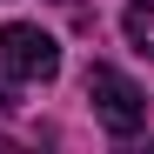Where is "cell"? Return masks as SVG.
<instances>
[{
    "mask_svg": "<svg viewBox=\"0 0 154 154\" xmlns=\"http://www.w3.org/2000/svg\"><path fill=\"white\" fill-rule=\"evenodd\" d=\"M87 100H94L100 127H107V134H121V141L147 127V94L127 81L121 67H94V74H87Z\"/></svg>",
    "mask_w": 154,
    "mask_h": 154,
    "instance_id": "1",
    "label": "cell"
},
{
    "mask_svg": "<svg viewBox=\"0 0 154 154\" xmlns=\"http://www.w3.org/2000/svg\"><path fill=\"white\" fill-rule=\"evenodd\" d=\"M0 67L14 81H54L60 74V40L47 27H34V20H7L0 27Z\"/></svg>",
    "mask_w": 154,
    "mask_h": 154,
    "instance_id": "2",
    "label": "cell"
},
{
    "mask_svg": "<svg viewBox=\"0 0 154 154\" xmlns=\"http://www.w3.org/2000/svg\"><path fill=\"white\" fill-rule=\"evenodd\" d=\"M121 34L134 40V54H147V60H154V0H134V7L121 14Z\"/></svg>",
    "mask_w": 154,
    "mask_h": 154,
    "instance_id": "3",
    "label": "cell"
},
{
    "mask_svg": "<svg viewBox=\"0 0 154 154\" xmlns=\"http://www.w3.org/2000/svg\"><path fill=\"white\" fill-rule=\"evenodd\" d=\"M0 107H14V94H7V87H0Z\"/></svg>",
    "mask_w": 154,
    "mask_h": 154,
    "instance_id": "4",
    "label": "cell"
},
{
    "mask_svg": "<svg viewBox=\"0 0 154 154\" xmlns=\"http://www.w3.org/2000/svg\"><path fill=\"white\" fill-rule=\"evenodd\" d=\"M60 7H67V0H60Z\"/></svg>",
    "mask_w": 154,
    "mask_h": 154,
    "instance_id": "5",
    "label": "cell"
}]
</instances>
